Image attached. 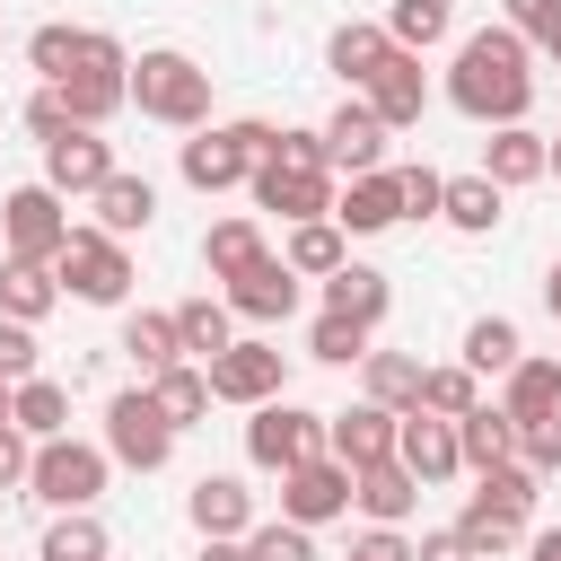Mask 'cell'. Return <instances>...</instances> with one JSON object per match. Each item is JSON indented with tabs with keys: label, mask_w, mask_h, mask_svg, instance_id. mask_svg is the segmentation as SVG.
Returning <instances> with one entry per match:
<instances>
[{
	"label": "cell",
	"mask_w": 561,
	"mask_h": 561,
	"mask_svg": "<svg viewBox=\"0 0 561 561\" xmlns=\"http://www.w3.org/2000/svg\"><path fill=\"white\" fill-rule=\"evenodd\" d=\"M0 421H18V386L9 377H0Z\"/></svg>",
	"instance_id": "obj_58"
},
{
	"label": "cell",
	"mask_w": 561,
	"mask_h": 561,
	"mask_svg": "<svg viewBox=\"0 0 561 561\" xmlns=\"http://www.w3.org/2000/svg\"><path fill=\"white\" fill-rule=\"evenodd\" d=\"M438 9H447V0H438Z\"/></svg>",
	"instance_id": "obj_61"
},
{
	"label": "cell",
	"mask_w": 561,
	"mask_h": 561,
	"mask_svg": "<svg viewBox=\"0 0 561 561\" xmlns=\"http://www.w3.org/2000/svg\"><path fill=\"white\" fill-rule=\"evenodd\" d=\"M131 105L149 123H175V131H202L210 123V70L193 53H140L131 61Z\"/></svg>",
	"instance_id": "obj_2"
},
{
	"label": "cell",
	"mask_w": 561,
	"mask_h": 561,
	"mask_svg": "<svg viewBox=\"0 0 561 561\" xmlns=\"http://www.w3.org/2000/svg\"><path fill=\"white\" fill-rule=\"evenodd\" d=\"M105 447H88V438H44L35 447V473H26V491L44 500V508H96V491H105Z\"/></svg>",
	"instance_id": "obj_7"
},
{
	"label": "cell",
	"mask_w": 561,
	"mask_h": 561,
	"mask_svg": "<svg viewBox=\"0 0 561 561\" xmlns=\"http://www.w3.org/2000/svg\"><path fill=\"white\" fill-rule=\"evenodd\" d=\"M473 482H482L473 500H491V508H508V517H535V482H543V473H526L517 456H508V465H491V473H473Z\"/></svg>",
	"instance_id": "obj_42"
},
{
	"label": "cell",
	"mask_w": 561,
	"mask_h": 561,
	"mask_svg": "<svg viewBox=\"0 0 561 561\" xmlns=\"http://www.w3.org/2000/svg\"><path fill=\"white\" fill-rule=\"evenodd\" d=\"M280 368H289V359H280L272 342H228V351L210 359V403H245V412H254V403L280 394Z\"/></svg>",
	"instance_id": "obj_9"
},
{
	"label": "cell",
	"mask_w": 561,
	"mask_h": 561,
	"mask_svg": "<svg viewBox=\"0 0 561 561\" xmlns=\"http://www.w3.org/2000/svg\"><path fill=\"white\" fill-rule=\"evenodd\" d=\"M114 175V149L96 140V131H61V140H44V184L61 193V202H96V184Z\"/></svg>",
	"instance_id": "obj_11"
},
{
	"label": "cell",
	"mask_w": 561,
	"mask_h": 561,
	"mask_svg": "<svg viewBox=\"0 0 561 561\" xmlns=\"http://www.w3.org/2000/svg\"><path fill=\"white\" fill-rule=\"evenodd\" d=\"M193 561H245V543H228V535H202V552Z\"/></svg>",
	"instance_id": "obj_55"
},
{
	"label": "cell",
	"mask_w": 561,
	"mask_h": 561,
	"mask_svg": "<svg viewBox=\"0 0 561 561\" xmlns=\"http://www.w3.org/2000/svg\"><path fill=\"white\" fill-rule=\"evenodd\" d=\"M351 561H412V543H403L394 526H368V535L351 543Z\"/></svg>",
	"instance_id": "obj_53"
},
{
	"label": "cell",
	"mask_w": 561,
	"mask_h": 561,
	"mask_svg": "<svg viewBox=\"0 0 561 561\" xmlns=\"http://www.w3.org/2000/svg\"><path fill=\"white\" fill-rule=\"evenodd\" d=\"M351 508V465H333V456H316V465H298V473H280V517L289 526H333Z\"/></svg>",
	"instance_id": "obj_10"
},
{
	"label": "cell",
	"mask_w": 561,
	"mask_h": 561,
	"mask_svg": "<svg viewBox=\"0 0 561 561\" xmlns=\"http://www.w3.org/2000/svg\"><path fill=\"white\" fill-rule=\"evenodd\" d=\"M359 368H368V403H377V412H412V403H421V359H403V351H368Z\"/></svg>",
	"instance_id": "obj_34"
},
{
	"label": "cell",
	"mask_w": 561,
	"mask_h": 561,
	"mask_svg": "<svg viewBox=\"0 0 561 561\" xmlns=\"http://www.w3.org/2000/svg\"><path fill=\"white\" fill-rule=\"evenodd\" d=\"M394 456H403L412 482H447V473H465V456H456V421H430V412H403Z\"/></svg>",
	"instance_id": "obj_17"
},
{
	"label": "cell",
	"mask_w": 561,
	"mask_h": 561,
	"mask_svg": "<svg viewBox=\"0 0 561 561\" xmlns=\"http://www.w3.org/2000/svg\"><path fill=\"white\" fill-rule=\"evenodd\" d=\"M500 412H508V421H543V412H561V359H517Z\"/></svg>",
	"instance_id": "obj_29"
},
{
	"label": "cell",
	"mask_w": 561,
	"mask_h": 561,
	"mask_svg": "<svg viewBox=\"0 0 561 561\" xmlns=\"http://www.w3.org/2000/svg\"><path fill=\"white\" fill-rule=\"evenodd\" d=\"M552 175H561V140H552Z\"/></svg>",
	"instance_id": "obj_59"
},
{
	"label": "cell",
	"mask_w": 561,
	"mask_h": 561,
	"mask_svg": "<svg viewBox=\"0 0 561 561\" xmlns=\"http://www.w3.org/2000/svg\"><path fill=\"white\" fill-rule=\"evenodd\" d=\"M456 535L473 543V561H491V552H508V543H526V517H508V508H491V500H465V517H456Z\"/></svg>",
	"instance_id": "obj_39"
},
{
	"label": "cell",
	"mask_w": 561,
	"mask_h": 561,
	"mask_svg": "<svg viewBox=\"0 0 561 561\" xmlns=\"http://www.w3.org/2000/svg\"><path fill=\"white\" fill-rule=\"evenodd\" d=\"M263 167H333V158H324V131H272Z\"/></svg>",
	"instance_id": "obj_49"
},
{
	"label": "cell",
	"mask_w": 561,
	"mask_h": 561,
	"mask_svg": "<svg viewBox=\"0 0 561 561\" xmlns=\"http://www.w3.org/2000/svg\"><path fill=\"white\" fill-rule=\"evenodd\" d=\"M324 158H333L342 175H377V167H386V123L368 114V96H351V105L324 123Z\"/></svg>",
	"instance_id": "obj_15"
},
{
	"label": "cell",
	"mask_w": 561,
	"mask_h": 561,
	"mask_svg": "<svg viewBox=\"0 0 561 561\" xmlns=\"http://www.w3.org/2000/svg\"><path fill=\"white\" fill-rule=\"evenodd\" d=\"M307 351H316L324 368H351V359H368V324H351V316H316Z\"/></svg>",
	"instance_id": "obj_44"
},
{
	"label": "cell",
	"mask_w": 561,
	"mask_h": 561,
	"mask_svg": "<svg viewBox=\"0 0 561 561\" xmlns=\"http://www.w3.org/2000/svg\"><path fill=\"white\" fill-rule=\"evenodd\" d=\"M0 237H9L18 263H61V245H70L61 193H53V184H18V193L0 202Z\"/></svg>",
	"instance_id": "obj_8"
},
{
	"label": "cell",
	"mask_w": 561,
	"mask_h": 561,
	"mask_svg": "<svg viewBox=\"0 0 561 561\" xmlns=\"http://www.w3.org/2000/svg\"><path fill=\"white\" fill-rule=\"evenodd\" d=\"M149 219H158V184H149V175H123V167H114V175L96 184V228H105V237H140Z\"/></svg>",
	"instance_id": "obj_21"
},
{
	"label": "cell",
	"mask_w": 561,
	"mask_h": 561,
	"mask_svg": "<svg viewBox=\"0 0 561 561\" xmlns=\"http://www.w3.org/2000/svg\"><path fill=\"white\" fill-rule=\"evenodd\" d=\"M447 228H465V237H491L500 228V184L491 175H447V210H438Z\"/></svg>",
	"instance_id": "obj_31"
},
{
	"label": "cell",
	"mask_w": 561,
	"mask_h": 561,
	"mask_svg": "<svg viewBox=\"0 0 561 561\" xmlns=\"http://www.w3.org/2000/svg\"><path fill=\"white\" fill-rule=\"evenodd\" d=\"M272 245H263V228L254 219H219L210 237H202V263H210V280H237L245 263H263Z\"/></svg>",
	"instance_id": "obj_32"
},
{
	"label": "cell",
	"mask_w": 561,
	"mask_h": 561,
	"mask_svg": "<svg viewBox=\"0 0 561 561\" xmlns=\"http://www.w3.org/2000/svg\"><path fill=\"white\" fill-rule=\"evenodd\" d=\"M508 26L552 53V44H561V0H508Z\"/></svg>",
	"instance_id": "obj_48"
},
{
	"label": "cell",
	"mask_w": 561,
	"mask_h": 561,
	"mask_svg": "<svg viewBox=\"0 0 561 561\" xmlns=\"http://www.w3.org/2000/svg\"><path fill=\"white\" fill-rule=\"evenodd\" d=\"M552 61H561V44H552Z\"/></svg>",
	"instance_id": "obj_60"
},
{
	"label": "cell",
	"mask_w": 561,
	"mask_h": 561,
	"mask_svg": "<svg viewBox=\"0 0 561 561\" xmlns=\"http://www.w3.org/2000/svg\"><path fill=\"white\" fill-rule=\"evenodd\" d=\"M53 298H61V272L53 263H0V316L9 324H35V316H53Z\"/></svg>",
	"instance_id": "obj_25"
},
{
	"label": "cell",
	"mask_w": 561,
	"mask_h": 561,
	"mask_svg": "<svg viewBox=\"0 0 561 561\" xmlns=\"http://www.w3.org/2000/svg\"><path fill=\"white\" fill-rule=\"evenodd\" d=\"M526 35L517 26H482V35H465L456 44V70H447V105L456 114H473V123H526V105H535V70H526Z\"/></svg>",
	"instance_id": "obj_1"
},
{
	"label": "cell",
	"mask_w": 561,
	"mask_h": 561,
	"mask_svg": "<svg viewBox=\"0 0 561 561\" xmlns=\"http://www.w3.org/2000/svg\"><path fill=\"white\" fill-rule=\"evenodd\" d=\"M456 456H465V473H491V465H508V456H517V421H508L500 403H473V412L456 421Z\"/></svg>",
	"instance_id": "obj_24"
},
{
	"label": "cell",
	"mask_w": 561,
	"mask_h": 561,
	"mask_svg": "<svg viewBox=\"0 0 561 561\" xmlns=\"http://www.w3.org/2000/svg\"><path fill=\"white\" fill-rule=\"evenodd\" d=\"M123 359L140 368V386H149V377H167V368L184 359V333H175V316H123Z\"/></svg>",
	"instance_id": "obj_26"
},
{
	"label": "cell",
	"mask_w": 561,
	"mask_h": 561,
	"mask_svg": "<svg viewBox=\"0 0 561 561\" xmlns=\"http://www.w3.org/2000/svg\"><path fill=\"white\" fill-rule=\"evenodd\" d=\"M386 35H394V53H430V44L447 35V9H438V0H394Z\"/></svg>",
	"instance_id": "obj_43"
},
{
	"label": "cell",
	"mask_w": 561,
	"mask_h": 561,
	"mask_svg": "<svg viewBox=\"0 0 561 561\" xmlns=\"http://www.w3.org/2000/svg\"><path fill=\"white\" fill-rule=\"evenodd\" d=\"M386 53H394V35H386V26H359V18H351V26H333V44H324V61H333L351 88H368V70H377Z\"/></svg>",
	"instance_id": "obj_30"
},
{
	"label": "cell",
	"mask_w": 561,
	"mask_h": 561,
	"mask_svg": "<svg viewBox=\"0 0 561 561\" xmlns=\"http://www.w3.org/2000/svg\"><path fill=\"white\" fill-rule=\"evenodd\" d=\"M61 105H70V123H79V131H96V123H114V114L131 105V79H105V70H70V79H61Z\"/></svg>",
	"instance_id": "obj_27"
},
{
	"label": "cell",
	"mask_w": 561,
	"mask_h": 561,
	"mask_svg": "<svg viewBox=\"0 0 561 561\" xmlns=\"http://www.w3.org/2000/svg\"><path fill=\"white\" fill-rule=\"evenodd\" d=\"M184 508H193V526H202V535H228V543H245V535H254V491H245L237 473H202Z\"/></svg>",
	"instance_id": "obj_18"
},
{
	"label": "cell",
	"mask_w": 561,
	"mask_h": 561,
	"mask_svg": "<svg viewBox=\"0 0 561 561\" xmlns=\"http://www.w3.org/2000/svg\"><path fill=\"white\" fill-rule=\"evenodd\" d=\"M517 465H526V473H561V412L517 421Z\"/></svg>",
	"instance_id": "obj_46"
},
{
	"label": "cell",
	"mask_w": 561,
	"mask_h": 561,
	"mask_svg": "<svg viewBox=\"0 0 561 561\" xmlns=\"http://www.w3.org/2000/svg\"><path fill=\"white\" fill-rule=\"evenodd\" d=\"M245 456L263 465V473H298V465H316L324 456V412H307V403H254V421H245Z\"/></svg>",
	"instance_id": "obj_4"
},
{
	"label": "cell",
	"mask_w": 561,
	"mask_h": 561,
	"mask_svg": "<svg viewBox=\"0 0 561 561\" xmlns=\"http://www.w3.org/2000/svg\"><path fill=\"white\" fill-rule=\"evenodd\" d=\"M263 158H272V123H202L184 140V184L193 193H228V184H254Z\"/></svg>",
	"instance_id": "obj_3"
},
{
	"label": "cell",
	"mask_w": 561,
	"mask_h": 561,
	"mask_svg": "<svg viewBox=\"0 0 561 561\" xmlns=\"http://www.w3.org/2000/svg\"><path fill=\"white\" fill-rule=\"evenodd\" d=\"M228 316H237L228 298H184V307H175V333H184V351H202V368L237 342V333H228Z\"/></svg>",
	"instance_id": "obj_37"
},
{
	"label": "cell",
	"mask_w": 561,
	"mask_h": 561,
	"mask_svg": "<svg viewBox=\"0 0 561 561\" xmlns=\"http://www.w3.org/2000/svg\"><path fill=\"white\" fill-rule=\"evenodd\" d=\"M394 193H403V219H438L447 210V175L438 167H394Z\"/></svg>",
	"instance_id": "obj_45"
},
{
	"label": "cell",
	"mask_w": 561,
	"mask_h": 561,
	"mask_svg": "<svg viewBox=\"0 0 561 561\" xmlns=\"http://www.w3.org/2000/svg\"><path fill=\"white\" fill-rule=\"evenodd\" d=\"M254 202L298 228V219H333L342 193H333V167H254Z\"/></svg>",
	"instance_id": "obj_12"
},
{
	"label": "cell",
	"mask_w": 561,
	"mask_h": 561,
	"mask_svg": "<svg viewBox=\"0 0 561 561\" xmlns=\"http://www.w3.org/2000/svg\"><path fill=\"white\" fill-rule=\"evenodd\" d=\"M105 456H114V465H131V473H158V465L175 456V421L158 412V394H149V386H131V394H114V403H105Z\"/></svg>",
	"instance_id": "obj_6"
},
{
	"label": "cell",
	"mask_w": 561,
	"mask_h": 561,
	"mask_svg": "<svg viewBox=\"0 0 561 561\" xmlns=\"http://www.w3.org/2000/svg\"><path fill=\"white\" fill-rule=\"evenodd\" d=\"M526 561H561V526H543V535H526Z\"/></svg>",
	"instance_id": "obj_56"
},
{
	"label": "cell",
	"mask_w": 561,
	"mask_h": 561,
	"mask_svg": "<svg viewBox=\"0 0 561 561\" xmlns=\"http://www.w3.org/2000/svg\"><path fill=\"white\" fill-rule=\"evenodd\" d=\"M35 473V447H26V430L18 421H0V491H18Z\"/></svg>",
	"instance_id": "obj_52"
},
{
	"label": "cell",
	"mask_w": 561,
	"mask_h": 561,
	"mask_svg": "<svg viewBox=\"0 0 561 561\" xmlns=\"http://www.w3.org/2000/svg\"><path fill=\"white\" fill-rule=\"evenodd\" d=\"M517 359H526V342H517V324H508V316L465 324V368H473V377H508Z\"/></svg>",
	"instance_id": "obj_33"
},
{
	"label": "cell",
	"mask_w": 561,
	"mask_h": 561,
	"mask_svg": "<svg viewBox=\"0 0 561 561\" xmlns=\"http://www.w3.org/2000/svg\"><path fill=\"white\" fill-rule=\"evenodd\" d=\"M412 561H473V543L447 526V535H421V552H412Z\"/></svg>",
	"instance_id": "obj_54"
},
{
	"label": "cell",
	"mask_w": 561,
	"mask_h": 561,
	"mask_svg": "<svg viewBox=\"0 0 561 561\" xmlns=\"http://www.w3.org/2000/svg\"><path fill=\"white\" fill-rule=\"evenodd\" d=\"M543 307H552V316H561V263H552V272H543Z\"/></svg>",
	"instance_id": "obj_57"
},
{
	"label": "cell",
	"mask_w": 561,
	"mask_h": 561,
	"mask_svg": "<svg viewBox=\"0 0 561 561\" xmlns=\"http://www.w3.org/2000/svg\"><path fill=\"white\" fill-rule=\"evenodd\" d=\"M245 561H316V543H307V526L280 517V526H254L245 535Z\"/></svg>",
	"instance_id": "obj_47"
},
{
	"label": "cell",
	"mask_w": 561,
	"mask_h": 561,
	"mask_svg": "<svg viewBox=\"0 0 561 561\" xmlns=\"http://www.w3.org/2000/svg\"><path fill=\"white\" fill-rule=\"evenodd\" d=\"M61 289L70 298H88V307H123L131 298V254H123V237H105V228H70V245H61Z\"/></svg>",
	"instance_id": "obj_5"
},
{
	"label": "cell",
	"mask_w": 561,
	"mask_h": 561,
	"mask_svg": "<svg viewBox=\"0 0 561 561\" xmlns=\"http://www.w3.org/2000/svg\"><path fill=\"white\" fill-rule=\"evenodd\" d=\"M44 561H105V526H96L88 508H61V517L44 526Z\"/></svg>",
	"instance_id": "obj_40"
},
{
	"label": "cell",
	"mask_w": 561,
	"mask_h": 561,
	"mask_svg": "<svg viewBox=\"0 0 561 561\" xmlns=\"http://www.w3.org/2000/svg\"><path fill=\"white\" fill-rule=\"evenodd\" d=\"M228 307L254 316V324H280V316L298 307V272H289L280 254H263V263H245V272L228 280Z\"/></svg>",
	"instance_id": "obj_16"
},
{
	"label": "cell",
	"mask_w": 561,
	"mask_h": 561,
	"mask_svg": "<svg viewBox=\"0 0 561 561\" xmlns=\"http://www.w3.org/2000/svg\"><path fill=\"white\" fill-rule=\"evenodd\" d=\"M394 438H403V412H377V403H359V412H333V421H324V456H333V465H351V473L386 465V456H394Z\"/></svg>",
	"instance_id": "obj_13"
},
{
	"label": "cell",
	"mask_w": 561,
	"mask_h": 561,
	"mask_svg": "<svg viewBox=\"0 0 561 561\" xmlns=\"http://www.w3.org/2000/svg\"><path fill=\"white\" fill-rule=\"evenodd\" d=\"M149 394H158V412H167L175 430H193V421L210 412V368H184V359H175L167 377H149Z\"/></svg>",
	"instance_id": "obj_38"
},
{
	"label": "cell",
	"mask_w": 561,
	"mask_h": 561,
	"mask_svg": "<svg viewBox=\"0 0 561 561\" xmlns=\"http://www.w3.org/2000/svg\"><path fill=\"white\" fill-rule=\"evenodd\" d=\"M26 131H35V140H61V131H70V105H61V88H35V96H26Z\"/></svg>",
	"instance_id": "obj_51"
},
{
	"label": "cell",
	"mask_w": 561,
	"mask_h": 561,
	"mask_svg": "<svg viewBox=\"0 0 561 561\" xmlns=\"http://www.w3.org/2000/svg\"><path fill=\"white\" fill-rule=\"evenodd\" d=\"M79 35H88V26H35V35H26V61L44 70V88H61V79L79 70Z\"/></svg>",
	"instance_id": "obj_41"
},
{
	"label": "cell",
	"mask_w": 561,
	"mask_h": 561,
	"mask_svg": "<svg viewBox=\"0 0 561 561\" xmlns=\"http://www.w3.org/2000/svg\"><path fill=\"white\" fill-rule=\"evenodd\" d=\"M18 430L44 447V438H70V386H53V377H26L18 386Z\"/></svg>",
	"instance_id": "obj_36"
},
{
	"label": "cell",
	"mask_w": 561,
	"mask_h": 561,
	"mask_svg": "<svg viewBox=\"0 0 561 561\" xmlns=\"http://www.w3.org/2000/svg\"><path fill=\"white\" fill-rule=\"evenodd\" d=\"M386 307H394V289H386V272H368V263H342L333 280H324V316H351V324H386Z\"/></svg>",
	"instance_id": "obj_23"
},
{
	"label": "cell",
	"mask_w": 561,
	"mask_h": 561,
	"mask_svg": "<svg viewBox=\"0 0 561 561\" xmlns=\"http://www.w3.org/2000/svg\"><path fill=\"white\" fill-rule=\"evenodd\" d=\"M351 508H368V526H403L421 508V482L403 473V456H386V465L351 473Z\"/></svg>",
	"instance_id": "obj_20"
},
{
	"label": "cell",
	"mask_w": 561,
	"mask_h": 561,
	"mask_svg": "<svg viewBox=\"0 0 561 561\" xmlns=\"http://www.w3.org/2000/svg\"><path fill=\"white\" fill-rule=\"evenodd\" d=\"M368 114L386 123V131H412L421 123V105H430V79H421V53H386L377 70H368Z\"/></svg>",
	"instance_id": "obj_14"
},
{
	"label": "cell",
	"mask_w": 561,
	"mask_h": 561,
	"mask_svg": "<svg viewBox=\"0 0 561 561\" xmlns=\"http://www.w3.org/2000/svg\"><path fill=\"white\" fill-rule=\"evenodd\" d=\"M482 175H491L500 193H517V184L552 175V140L526 131V123H508V131H491V149H482Z\"/></svg>",
	"instance_id": "obj_19"
},
{
	"label": "cell",
	"mask_w": 561,
	"mask_h": 561,
	"mask_svg": "<svg viewBox=\"0 0 561 561\" xmlns=\"http://www.w3.org/2000/svg\"><path fill=\"white\" fill-rule=\"evenodd\" d=\"M473 403H482V377H473L465 359H456V368H421V403H412V412H430V421H465Z\"/></svg>",
	"instance_id": "obj_35"
},
{
	"label": "cell",
	"mask_w": 561,
	"mask_h": 561,
	"mask_svg": "<svg viewBox=\"0 0 561 561\" xmlns=\"http://www.w3.org/2000/svg\"><path fill=\"white\" fill-rule=\"evenodd\" d=\"M280 263H289L298 280H333L351 254H342V228H333V219H298V228H289V245H280Z\"/></svg>",
	"instance_id": "obj_28"
},
{
	"label": "cell",
	"mask_w": 561,
	"mask_h": 561,
	"mask_svg": "<svg viewBox=\"0 0 561 561\" xmlns=\"http://www.w3.org/2000/svg\"><path fill=\"white\" fill-rule=\"evenodd\" d=\"M403 219V193H394V175L377 167V175H351V193L333 202V228H351V237H377V228H394Z\"/></svg>",
	"instance_id": "obj_22"
},
{
	"label": "cell",
	"mask_w": 561,
	"mask_h": 561,
	"mask_svg": "<svg viewBox=\"0 0 561 561\" xmlns=\"http://www.w3.org/2000/svg\"><path fill=\"white\" fill-rule=\"evenodd\" d=\"M0 377H9V386H26V377H35V333H26V324H9V316H0Z\"/></svg>",
	"instance_id": "obj_50"
}]
</instances>
